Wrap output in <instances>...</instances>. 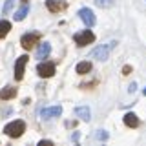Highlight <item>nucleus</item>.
I'll list each match as a JSON object with an SVG mask.
<instances>
[{"mask_svg": "<svg viewBox=\"0 0 146 146\" xmlns=\"http://www.w3.org/2000/svg\"><path fill=\"white\" fill-rule=\"evenodd\" d=\"M24 131H26V122L24 121H13V122H9V124L4 126V133L7 137H11V139L20 137Z\"/></svg>", "mask_w": 146, "mask_h": 146, "instance_id": "nucleus-1", "label": "nucleus"}, {"mask_svg": "<svg viewBox=\"0 0 146 146\" xmlns=\"http://www.w3.org/2000/svg\"><path fill=\"white\" fill-rule=\"evenodd\" d=\"M143 95H144V97H146V88H144V90H143Z\"/></svg>", "mask_w": 146, "mask_h": 146, "instance_id": "nucleus-24", "label": "nucleus"}, {"mask_svg": "<svg viewBox=\"0 0 146 146\" xmlns=\"http://www.w3.org/2000/svg\"><path fill=\"white\" fill-rule=\"evenodd\" d=\"M130 71H131L130 66H124V68H122V75H130Z\"/></svg>", "mask_w": 146, "mask_h": 146, "instance_id": "nucleus-20", "label": "nucleus"}, {"mask_svg": "<svg viewBox=\"0 0 146 146\" xmlns=\"http://www.w3.org/2000/svg\"><path fill=\"white\" fill-rule=\"evenodd\" d=\"M38 144H40V146H46V144H48V146H51L53 143H51V141H40Z\"/></svg>", "mask_w": 146, "mask_h": 146, "instance_id": "nucleus-23", "label": "nucleus"}, {"mask_svg": "<svg viewBox=\"0 0 146 146\" xmlns=\"http://www.w3.org/2000/svg\"><path fill=\"white\" fill-rule=\"evenodd\" d=\"M73 38H75V44L79 46V48H84V46H88L95 40V35L91 33L90 29H84V31H80V33H77Z\"/></svg>", "mask_w": 146, "mask_h": 146, "instance_id": "nucleus-3", "label": "nucleus"}, {"mask_svg": "<svg viewBox=\"0 0 146 146\" xmlns=\"http://www.w3.org/2000/svg\"><path fill=\"white\" fill-rule=\"evenodd\" d=\"M80 139V133H79V131H77V133H73L71 135V141H79Z\"/></svg>", "mask_w": 146, "mask_h": 146, "instance_id": "nucleus-22", "label": "nucleus"}, {"mask_svg": "<svg viewBox=\"0 0 146 146\" xmlns=\"http://www.w3.org/2000/svg\"><path fill=\"white\" fill-rule=\"evenodd\" d=\"M75 115L80 117L84 122H88L90 119H91V111H90L88 106H77V108H75Z\"/></svg>", "mask_w": 146, "mask_h": 146, "instance_id": "nucleus-10", "label": "nucleus"}, {"mask_svg": "<svg viewBox=\"0 0 146 146\" xmlns=\"http://www.w3.org/2000/svg\"><path fill=\"white\" fill-rule=\"evenodd\" d=\"M95 6L106 9V7H111L113 6V0H95Z\"/></svg>", "mask_w": 146, "mask_h": 146, "instance_id": "nucleus-17", "label": "nucleus"}, {"mask_svg": "<svg viewBox=\"0 0 146 146\" xmlns=\"http://www.w3.org/2000/svg\"><path fill=\"white\" fill-rule=\"evenodd\" d=\"M36 73H38L42 79H49L55 75V64L53 62H40L36 66Z\"/></svg>", "mask_w": 146, "mask_h": 146, "instance_id": "nucleus-4", "label": "nucleus"}, {"mask_svg": "<svg viewBox=\"0 0 146 146\" xmlns=\"http://www.w3.org/2000/svg\"><path fill=\"white\" fill-rule=\"evenodd\" d=\"M46 6H48V9L51 13H58V11H62V9L66 7V4L60 2V0H46Z\"/></svg>", "mask_w": 146, "mask_h": 146, "instance_id": "nucleus-9", "label": "nucleus"}, {"mask_svg": "<svg viewBox=\"0 0 146 146\" xmlns=\"http://www.w3.org/2000/svg\"><path fill=\"white\" fill-rule=\"evenodd\" d=\"M79 17H80V20L84 22L88 27H93L95 22H97V18H95L93 11H91V9H88V7H82L80 11H79Z\"/></svg>", "mask_w": 146, "mask_h": 146, "instance_id": "nucleus-7", "label": "nucleus"}, {"mask_svg": "<svg viewBox=\"0 0 146 146\" xmlns=\"http://www.w3.org/2000/svg\"><path fill=\"white\" fill-rule=\"evenodd\" d=\"M115 40H113V42H110V44H104V46H99V48H95L93 51H91V57L93 58H97V60H106V58L110 57V51H111L113 48H115Z\"/></svg>", "mask_w": 146, "mask_h": 146, "instance_id": "nucleus-2", "label": "nucleus"}, {"mask_svg": "<svg viewBox=\"0 0 146 146\" xmlns=\"http://www.w3.org/2000/svg\"><path fill=\"white\" fill-rule=\"evenodd\" d=\"M27 55H20V57L17 58V62H15V79L17 80H22L24 79V68H26V64H27Z\"/></svg>", "mask_w": 146, "mask_h": 146, "instance_id": "nucleus-5", "label": "nucleus"}, {"mask_svg": "<svg viewBox=\"0 0 146 146\" xmlns=\"http://www.w3.org/2000/svg\"><path fill=\"white\" fill-rule=\"evenodd\" d=\"M9 29H11V22L0 20V38H4V36L9 33Z\"/></svg>", "mask_w": 146, "mask_h": 146, "instance_id": "nucleus-16", "label": "nucleus"}, {"mask_svg": "<svg viewBox=\"0 0 146 146\" xmlns=\"http://www.w3.org/2000/svg\"><path fill=\"white\" fill-rule=\"evenodd\" d=\"M27 11H29V6H27V0H22V7L18 9V11L13 15V18H15L17 22H20V20H24L26 15H27Z\"/></svg>", "mask_w": 146, "mask_h": 146, "instance_id": "nucleus-11", "label": "nucleus"}, {"mask_svg": "<svg viewBox=\"0 0 146 146\" xmlns=\"http://www.w3.org/2000/svg\"><path fill=\"white\" fill-rule=\"evenodd\" d=\"M135 90H137V84H135V82H131V84H130V88H128V91H130V93H133Z\"/></svg>", "mask_w": 146, "mask_h": 146, "instance_id": "nucleus-21", "label": "nucleus"}, {"mask_svg": "<svg viewBox=\"0 0 146 146\" xmlns=\"http://www.w3.org/2000/svg\"><path fill=\"white\" fill-rule=\"evenodd\" d=\"M108 131H104V130H99L97 133H95V139H99V141H108Z\"/></svg>", "mask_w": 146, "mask_h": 146, "instance_id": "nucleus-19", "label": "nucleus"}, {"mask_svg": "<svg viewBox=\"0 0 146 146\" xmlns=\"http://www.w3.org/2000/svg\"><path fill=\"white\" fill-rule=\"evenodd\" d=\"M13 4H15V0H7V2L4 4V7H2V13H4V15H7V13L13 9Z\"/></svg>", "mask_w": 146, "mask_h": 146, "instance_id": "nucleus-18", "label": "nucleus"}, {"mask_svg": "<svg viewBox=\"0 0 146 146\" xmlns=\"http://www.w3.org/2000/svg\"><path fill=\"white\" fill-rule=\"evenodd\" d=\"M13 97H17V90L11 88V86H7V88H4L2 91H0V99H4V100H9Z\"/></svg>", "mask_w": 146, "mask_h": 146, "instance_id": "nucleus-15", "label": "nucleus"}, {"mask_svg": "<svg viewBox=\"0 0 146 146\" xmlns=\"http://www.w3.org/2000/svg\"><path fill=\"white\" fill-rule=\"evenodd\" d=\"M75 71L79 73V75H86V73H90L91 71V62H88V60L79 62V64H77V68H75Z\"/></svg>", "mask_w": 146, "mask_h": 146, "instance_id": "nucleus-14", "label": "nucleus"}, {"mask_svg": "<svg viewBox=\"0 0 146 146\" xmlns=\"http://www.w3.org/2000/svg\"><path fill=\"white\" fill-rule=\"evenodd\" d=\"M38 38H40L38 33H26L20 38V44H22V48H24V49H33V46H36Z\"/></svg>", "mask_w": 146, "mask_h": 146, "instance_id": "nucleus-6", "label": "nucleus"}, {"mask_svg": "<svg viewBox=\"0 0 146 146\" xmlns=\"http://www.w3.org/2000/svg\"><path fill=\"white\" fill-rule=\"evenodd\" d=\"M49 51H51V46L48 42H42L38 46V49H36V58H46L49 55Z\"/></svg>", "mask_w": 146, "mask_h": 146, "instance_id": "nucleus-13", "label": "nucleus"}, {"mask_svg": "<svg viewBox=\"0 0 146 146\" xmlns=\"http://www.w3.org/2000/svg\"><path fill=\"white\" fill-rule=\"evenodd\" d=\"M62 115V108L60 106H51V108H44L40 111V117L42 119H53V117H58Z\"/></svg>", "mask_w": 146, "mask_h": 146, "instance_id": "nucleus-8", "label": "nucleus"}, {"mask_svg": "<svg viewBox=\"0 0 146 146\" xmlns=\"http://www.w3.org/2000/svg\"><path fill=\"white\" fill-rule=\"evenodd\" d=\"M124 124L128 128H137L139 126V117H137L135 113H126L124 115Z\"/></svg>", "mask_w": 146, "mask_h": 146, "instance_id": "nucleus-12", "label": "nucleus"}]
</instances>
